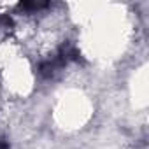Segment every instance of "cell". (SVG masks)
Returning a JSON list of instances; mask_svg holds the SVG:
<instances>
[{
    "label": "cell",
    "instance_id": "1",
    "mask_svg": "<svg viewBox=\"0 0 149 149\" xmlns=\"http://www.w3.org/2000/svg\"><path fill=\"white\" fill-rule=\"evenodd\" d=\"M47 4H39V2H25V4H19V9L23 11H39L42 7H46Z\"/></svg>",
    "mask_w": 149,
    "mask_h": 149
}]
</instances>
